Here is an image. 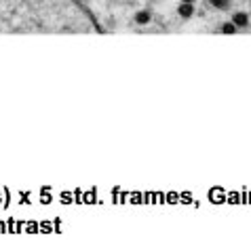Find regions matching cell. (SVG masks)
Segmentation results:
<instances>
[{
	"label": "cell",
	"mask_w": 251,
	"mask_h": 240,
	"mask_svg": "<svg viewBox=\"0 0 251 240\" xmlns=\"http://www.w3.org/2000/svg\"><path fill=\"white\" fill-rule=\"evenodd\" d=\"M211 2H213L215 6H224V4H226V0H211Z\"/></svg>",
	"instance_id": "7a4b0ae2"
},
{
	"label": "cell",
	"mask_w": 251,
	"mask_h": 240,
	"mask_svg": "<svg viewBox=\"0 0 251 240\" xmlns=\"http://www.w3.org/2000/svg\"><path fill=\"white\" fill-rule=\"evenodd\" d=\"M236 24H239V25H245V24H247V17H245V15H236Z\"/></svg>",
	"instance_id": "6da1fadb"
},
{
	"label": "cell",
	"mask_w": 251,
	"mask_h": 240,
	"mask_svg": "<svg viewBox=\"0 0 251 240\" xmlns=\"http://www.w3.org/2000/svg\"><path fill=\"white\" fill-rule=\"evenodd\" d=\"M182 15H190V6H182Z\"/></svg>",
	"instance_id": "3957f363"
}]
</instances>
